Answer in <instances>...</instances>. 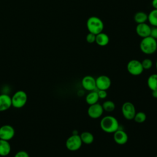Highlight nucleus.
<instances>
[{
    "mask_svg": "<svg viewBox=\"0 0 157 157\" xmlns=\"http://www.w3.org/2000/svg\"><path fill=\"white\" fill-rule=\"evenodd\" d=\"M100 126L103 131L107 133H113L119 129V123L115 117L107 115L101 119Z\"/></svg>",
    "mask_w": 157,
    "mask_h": 157,
    "instance_id": "nucleus-1",
    "label": "nucleus"
},
{
    "mask_svg": "<svg viewBox=\"0 0 157 157\" xmlns=\"http://www.w3.org/2000/svg\"><path fill=\"white\" fill-rule=\"evenodd\" d=\"M139 47L143 53L152 55L157 50V40L150 36L142 38L140 42Z\"/></svg>",
    "mask_w": 157,
    "mask_h": 157,
    "instance_id": "nucleus-2",
    "label": "nucleus"
},
{
    "mask_svg": "<svg viewBox=\"0 0 157 157\" xmlns=\"http://www.w3.org/2000/svg\"><path fill=\"white\" fill-rule=\"evenodd\" d=\"M86 26L88 32L95 35L102 33L104 28L102 20L96 16L90 17L86 20Z\"/></svg>",
    "mask_w": 157,
    "mask_h": 157,
    "instance_id": "nucleus-3",
    "label": "nucleus"
},
{
    "mask_svg": "<svg viewBox=\"0 0 157 157\" xmlns=\"http://www.w3.org/2000/svg\"><path fill=\"white\" fill-rule=\"evenodd\" d=\"M12 106L17 109L24 107L28 100V96L26 92L23 90L16 91L11 97Z\"/></svg>",
    "mask_w": 157,
    "mask_h": 157,
    "instance_id": "nucleus-4",
    "label": "nucleus"
},
{
    "mask_svg": "<svg viewBox=\"0 0 157 157\" xmlns=\"http://www.w3.org/2000/svg\"><path fill=\"white\" fill-rule=\"evenodd\" d=\"M82 142L80 135L72 134L66 141V147L69 151H75L80 149L82 147Z\"/></svg>",
    "mask_w": 157,
    "mask_h": 157,
    "instance_id": "nucleus-5",
    "label": "nucleus"
},
{
    "mask_svg": "<svg viewBox=\"0 0 157 157\" xmlns=\"http://www.w3.org/2000/svg\"><path fill=\"white\" fill-rule=\"evenodd\" d=\"M127 71L128 72L134 76L140 75L143 71L144 68L142 66V63L137 59H131L127 64Z\"/></svg>",
    "mask_w": 157,
    "mask_h": 157,
    "instance_id": "nucleus-6",
    "label": "nucleus"
},
{
    "mask_svg": "<svg viewBox=\"0 0 157 157\" xmlns=\"http://www.w3.org/2000/svg\"><path fill=\"white\" fill-rule=\"evenodd\" d=\"M122 114L126 120H131L134 119L136 113V110L134 105L131 102H125L121 107Z\"/></svg>",
    "mask_w": 157,
    "mask_h": 157,
    "instance_id": "nucleus-7",
    "label": "nucleus"
},
{
    "mask_svg": "<svg viewBox=\"0 0 157 157\" xmlns=\"http://www.w3.org/2000/svg\"><path fill=\"white\" fill-rule=\"evenodd\" d=\"M14 128L9 124H4L0 127V139L9 141L15 136Z\"/></svg>",
    "mask_w": 157,
    "mask_h": 157,
    "instance_id": "nucleus-8",
    "label": "nucleus"
},
{
    "mask_svg": "<svg viewBox=\"0 0 157 157\" xmlns=\"http://www.w3.org/2000/svg\"><path fill=\"white\" fill-rule=\"evenodd\" d=\"M96 88L98 90H107L111 86V80L110 77L107 75H99L96 78Z\"/></svg>",
    "mask_w": 157,
    "mask_h": 157,
    "instance_id": "nucleus-9",
    "label": "nucleus"
},
{
    "mask_svg": "<svg viewBox=\"0 0 157 157\" xmlns=\"http://www.w3.org/2000/svg\"><path fill=\"white\" fill-rule=\"evenodd\" d=\"M104 109L102 105L96 103L92 105H90L88 109L87 113L88 116L94 119L99 118L103 113Z\"/></svg>",
    "mask_w": 157,
    "mask_h": 157,
    "instance_id": "nucleus-10",
    "label": "nucleus"
},
{
    "mask_svg": "<svg viewBox=\"0 0 157 157\" xmlns=\"http://www.w3.org/2000/svg\"><path fill=\"white\" fill-rule=\"evenodd\" d=\"M151 28V27L150 26V25L146 23H139L137 24L136 27V32L139 37L144 38L150 36Z\"/></svg>",
    "mask_w": 157,
    "mask_h": 157,
    "instance_id": "nucleus-11",
    "label": "nucleus"
},
{
    "mask_svg": "<svg viewBox=\"0 0 157 157\" xmlns=\"http://www.w3.org/2000/svg\"><path fill=\"white\" fill-rule=\"evenodd\" d=\"M82 85L87 91H94L96 88V79L91 75H86L82 80Z\"/></svg>",
    "mask_w": 157,
    "mask_h": 157,
    "instance_id": "nucleus-12",
    "label": "nucleus"
},
{
    "mask_svg": "<svg viewBox=\"0 0 157 157\" xmlns=\"http://www.w3.org/2000/svg\"><path fill=\"white\" fill-rule=\"evenodd\" d=\"M113 140L118 145L125 144L128 140V134L122 129H118L113 132Z\"/></svg>",
    "mask_w": 157,
    "mask_h": 157,
    "instance_id": "nucleus-13",
    "label": "nucleus"
},
{
    "mask_svg": "<svg viewBox=\"0 0 157 157\" xmlns=\"http://www.w3.org/2000/svg\"><path fill=\"white\" fill-rule=\"evenodd\" d=\"M12 106L11 97L7 94H0V112L8 110Z\"/></svg>",
    "mask_w": 157,
    "mask_h": 157,
    "instance_id": "nucleus-14",
    "label": "nucleus"
},
{
    "mask_svg": "<svg viewBox=\"0 0 157 157\" xmlns=\"http://www.w3.org/2000/svg\"><path fill=\"white\" fill-rule=\"evenodd\" d=\"M109 36L103 32L100 33L96 35L95 42L97 45L101 47H105L109 43Z\"/></svg>",
    "mask_w": 157,
    "mask_h": 157,
    "instance_id": "nucleus-15",
    "label": "nucleus"
},
{
    "mask_svg": "<svg viewBox=\"0 0 157 157\" xmlns=\"http://www.w3.org/2000/svg\"><path fill=\"white\" fill-rule=\"evenodd\" d=\"M11 151V146L7 140L0 139V156H6Z\"/></svg>",
    "mask_w": 157,
    "mask_h": 157,
    "instance_id": "nucleus-16",
    "label": "nucleus"
},
{
    "mask_svg": "<svg viewBox=\"0 0 157 157\" xmlns=\"http://www.w3.org/2000/svg\"><path fill=\"white\" fill-rule=\"evenodd\" d=\"M134 20L137 24L146 23L148 21V14L144 12L139 11L134 14Z\"/></svg>",
    "mask_w": 157,
    "mask_h": 157,
    "instance_id": "nucleus-17",
    "label": "nucleus"
},
{
    "mask_svg": "<svg viewBox=\"0 0 157 157\" xmlns=\"http://www.w3.org/2000/svg\"><path fill=\"white\" fill-rule=\"evenodd\" d=\"M99 99L98 92L96 91H91L86 96L85 101L86 103L90 105L98 103Z\"/></svg>",
    "mask_w": 157,
    "mask_h": 157,
    "instance_id": "nucleus-18",
    "label": "nucleus"
},
{
    "mask_svg": "<svg viewBox=\"0 0 157 157\" xmlns=\"http://www.w3.org/2000/svg\"><path fill=\"white\" fill-rule=\"evenodd\" d=\"M82 143L89 145L93 143L94 141V136L92 133L88 131H84L80 135Z\"/></svg>",
    "mask_w": 157,
    "mask_h": 157,
    "instance_id": "nucleus-19",
    "label": "nucleus"
},
{
    "mask_svg": "<svg viewBox=\"0 0 157 157\" xmlns=\"http://www.w3.org/2000/svg\"><path fill=\"white\" fill-rule=\"evenodd\" d=\"M147 85L151 91L157 90V74H153L148 77Z\"/></svg>",
    "mask_w": 157,
    "mask_h": 157,
    "instance_id": "nucleus-20",
    "label": "nucleus"
},
{
    "mask_svg": "<svg viewBox=\"0 0 157 157\" xmlns=\"http://www.w3.org/2000/svg\"><path fill=\"white\" fill-rule=\"evenodd\" d=\"M148 21L151 26L157 27V9H153L148 14Z\"/></svg>",
    "mask_w": 157,
    "mask_h": 157,
    "instance_id": "nucleus-21",
    "label": "nucleus"
},
{
    "mask_svg": "<svg viewBox=\"0 0 157 157\" xmlns=\"http://www.w3.org/2000/svg\"><path fill=\"white\" fill-rule=\"evenodd\" d=\"M102 106V108H103L104 110H105L107 112H113L115 109V103L113 101H110V100H108V101H106L104 102Z\"/></svg>",
    "mask_w": 157,
    "mask_h": 157,
    "instance_id": "nucleus-22",
    "label": "nucleus"
},
{
    "mask_svg": "<svg viewBox=\"0 0 157 157\" xmlns=\"http://www.w3.org/2000/svg\"><path fill=\"white\" fill-rule=\"evenodd\" d=\"M146 118H147V115L143 112H139L136 113L134 117V121L138 123H142L144 122L146 120Z\"/></svg>",
    "mask_w": 157,
    "mask_h": 157,
    "instance_id": "nucleus-23",
    "label": "nucleus"
},
{
    "mask_svg": "<svg viewBox=\"0 0 157 157\" xmlns=\"http://www.w3.org/2000/svg\"><path fill=\"white\" fill-rule=\"evenodd\" d=\"M141 63H142V66L144 69H145V70L150 69L153 66V62L149 58H145V59H143L142 61L141 62Z\"/></svg>",
    "mask_w": 157,
    "mask_h": 157,
    "instance_id": "nucleus-24",
    "label": "nucleus"
},
{
    "mask_svg": "<svg viewBox=\"0 0 157 157\" xmlns=\"http://www.w3.org/2000/svg\"><path fill=\"white\" fill-rule=\"evenodd\" d=\"M95 40H96V35L93 33H88L86 36V40L89 44H93L95 42Z\"/></svg>",
    "mask_w": 157,
    "mask_h": 157,
    "instance_id": "nucleus-25",
    "label": "nucleus"
},
{
    "mask_svg": "<svg viewBox=\"0 0 157 157\" xmlns=\"http://www.w3.org/2000/svg\"><path fill=\"white\" fill-rule=\"evenodd\" d=\"M14 157H29V154L23 150H21L18 151L14 156Z\"/></svg>",
    "mask_w": 157,
    "mask_h": 157,
    "instance_id": "nucleus-26",
    "label": "nucleus"
},
{
    "mask_svg": "<svg viewBox=\"0 0 157 157\" xmlns=\"http://www.w3.org/2000/svg\"><path fill=\"white\" fill-rule=\"evenodd\" d=\"M97 92H98V94L99 99H105L107 96V93L106 90H99V91Z\"/></svg>",
    "mask_w": 157,
    "mask_h": 157,
    "instance_id": "nucleus-27",
    "label": "nucleus"
},
{
    "mask_svg": "<svg viewBox=\"0 0 157 157\" xmlns=\"http://www.w3.org/2000/svg\"><path fill=\"white\" fill-rule=\"evenodd\" d=\"M150 36L157 40V27H155V26L151 27Z\"/></svg>",
    "mask_w": 157,
    "mask_h": 157,
    "instance_id": "nucleus-28",
    "label": "nucleus"
},
{
    "mask_svg": "<svg viewBox=\"0 0 157 157\" xmlns=\"http://www.w3.org/2000/svg\"><path fill=\"white\" fill-rule=\"evenodd\" d=\"M151 6L153 7V9H157V0H152Z\"/></svg>",
    "mask_w": 157,
    "mask_h": 157,
    "instance_id": "nucleus-29",
    "label": "nucleus"
},
{
    "mask_svg": "<svg viewBox=\"0 0 157 157\" xmlns=\"http://www.w3.org/2000/svg\"><path fill=\"white\" fill-rule=\"evenodd\" d=\"M151 95L153 98H157V90H153L151 92Z\"/></svg>",
    "mask_w": 157,
    "mask_h": 157,
    "instance_id": "nucleus-30",
    "label": "nucleus"
},
{
    "mask_svg": "<svg viewBox=\"0 0 157 157\" xmlns=\"http://www.w3.org/2000/svg\"><path fill=\"white\" fill-rule=\"evenodd\" d=\"M156 70H157V60H156Z\"/></svg>",
    "mask_w": 157,
    "mask_h": 157,
    "instance_id": "nucleus-31",
    "label": "nucleus"
},
{
    "mask_svg": "<svg viewBox=\"0 0 157 157\" xmlns=\"http://www.w3.org/2000/svg\"><path fill=\"white\" fill-rule=\"evenodd\" d=\"M155 157H157V155H156V156H155Z\"/></svg>",
    "mask_w": 157,
    "mask_h": 157,
    "instance_id": "nucleus-32",
    "label": "nucleus"
}]
</instances>
